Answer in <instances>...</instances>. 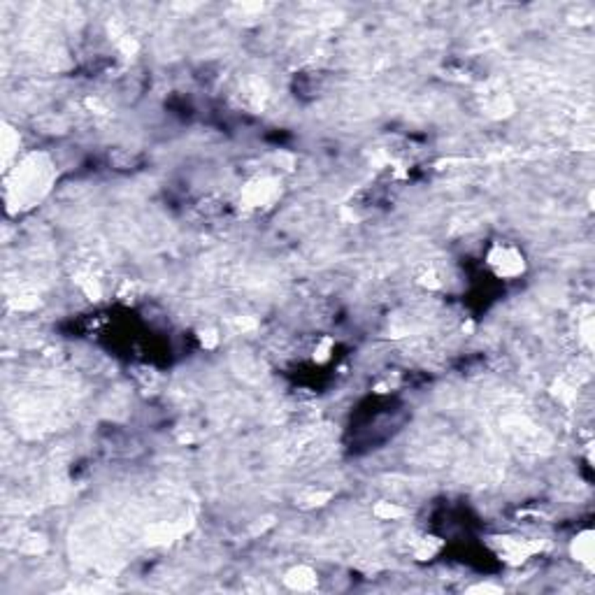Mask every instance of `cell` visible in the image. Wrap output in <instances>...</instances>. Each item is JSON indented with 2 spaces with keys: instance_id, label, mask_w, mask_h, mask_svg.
Instances as JSON below:
<instances>
[{
  "instance_id": "obj_1",
  "label": "cell",
  "mask_w": 595,
  "mask_h": 595,
  "mask_svg": "<svg viewBox=\"0 0 595 595\" xmlns=\"http://www.w3.org/2000/svg\"><path fill=\"white\" fill-rule=\"evenodd\" d=\"M572 551H575V556H577V563H582V565H586L589 570H593V556H595V551H593V533H591V531H586V533H582V535L575 537Z\"/></svg>"
}]
</instances>
